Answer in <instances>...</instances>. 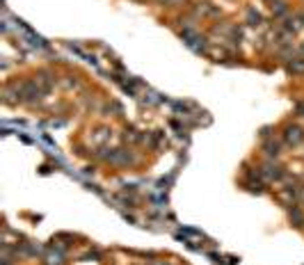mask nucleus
I'll return each mask as SVG.
<instances>
[{"mask_svg":"<svg viewBox=\"0 0 304 265\" xmlns=\"http://www.w3.org/2000/svg\"><path fill=\"white\" fill-rule=\"evenodd\" d=\"M286 139H288L291 144H298L300 139H302V131H300V128H288V132H286Z\"/></svg>","mask_w":304,"mask_h":265,"instance_id":"nucleus-1","label":"nucleus"}]
</instances>
